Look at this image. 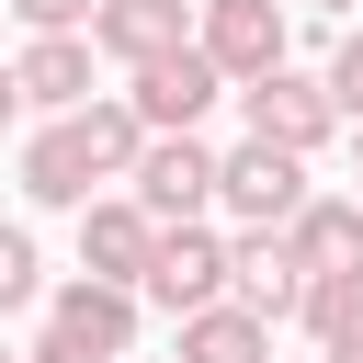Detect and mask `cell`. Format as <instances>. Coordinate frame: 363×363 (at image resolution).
Returning <instances> with one entry per match:
<instances>
[{
  "label": "cell",
  "mask_w": 363,
  "mask_h": 363,
  "mask_svg": "<svg viewBox=\"0 0 363 363\" xmlns=\"http://www.w3.org/2000/svg\"><path fill=\"white\" fill-rule=\"evenodd\" d=\"M284 238H295L306 284H318V272H363V204H352V193H318V204H306Z\"/></svg>",
  "instance_id": "obj_13"
},
{
  "label": "cell",
  "mask_w": 363,
  "mask_h": 363,
  "mask_svg": "<svg viewBox=\"0 0 363 363\" xmlns=\"http://www.w3.org/2000/svg\"><path fill=\"white\" fill-rule=\"evenodd\" d=\"M23 113H34V102H23V68H0V136H11Z\"/></svg>",
  "instance_id": "obj_20"
},
{
  "label": "cell",
  "mask_w": 363,
  "mask_h": 363,
  "mask_svg": "<svg viewBox=\"0 0 363 363\" xmlns=\"http://www.w3.org/2000/svg\"><path fill=\"white\" fill-rule=\"evenodd\" d=\"M136 306H147L136 284H91V272H68V284L45 295V318H57L68 340H91V352H113V363L136 352Z\"/></svg>",
  "instance_id": "obj_10"
},
{
  "label": "cell",
  "mask_w": 363,
  "mask_h": 363,
  "mask_svg": "<svg viewBox=\"0 0 363 363\" xmlns=\"http://www.w3.org/2000/svg\"><path fill=\"white\" fill-rule=\"evenodd\" d=\"M91 11H102V0H11L23 34H91Z\"/></svg>",
  "instance_id": "obj_17"
},
{
  "label": "cell",
  "mask_w": 363,
  "mask_h": 363,
  "mask_svg": "<svg viewBox=\"0 0 363 363\" xmlns=\"http://www.w3.org/2000/svg\"><path fill=\"white\" fill-rule=\"evenodd\" d=\"M329 91H340V113L363 125V23H352V34L329 45Z\"/></svg>",
  "instance_id": "obj_18"
},
{
  "label": "cell",
  "mask_w": 363,
  "mask_h": 363,
  "mask_svg": "<svg viewBox=\"0 0 363 363\" xmlns=\"http://www.w3.org/2000/svg\"><path fill=\"white\" fill-rule=\"evenodd\" d=\"M136 295L170 306V329L204 318V306H227V295H238V238H216V227H159V261H147Z\"/></svg>",
  "instance_id": "obj_1"
},
{
  "label": "cell",
  "mask_w": 363,
  "mask_h": 363,
  "mask_svg": "<svg viewBox=\"0 0 363 363\" xmlns=\"http://www.w3.org/2000/svg\"><path fill=\"white\" fill-rule=\"evenodd\" d=\"M216 182H227V159H216L204 136H147V159H136V182H125V193H136L159 227H204Z\"/></svg>",
  "instance_id": "obj_5"
},
{
  "label": "cell",
  "mask_w": 363,
  "mask_h": 363,
  "mask_svg": "<svg viewBox=\"0 0 363 363\" xmlns=\"http://www.w3.org/2000/svg\"><path fill=\"white\" fill-rule=\"evenodd\" d=\"M352 136H363V125H352Z\"/></svg>",
  "instance_id": "obj_24"
},
{
  "label": "cell",
  "mask_w": 363,
  "mask_h": 363,
  "mask_svg": "<svg viewBox=\"0 0 363 363\" xmlns=\"http://www.w3.org/2000/svg\"><path fill=\"white\" fill-rule=\"evenodd\" d=\"M216 204H227L238 227H295L318 193H306V159H295V147H272V136H238V147H227V182H216Z\"/></svg>",
  "instance_id": "obj_3"
},
{
  "label": "cell",
  "mask_w": 363,
  "mask_h": 363,
  "mask_svg": "<svg viewBox=\"0 0 363 363\" xmlns=\"http://www.w3.org/2000/svg\"><path fill=\"white\" fill-rule=\"evenodd\" d=\"M352 204H363V193H352Z\"/></svg>",
  "instance_id": "obj_25"
},
{
  "label": "cell",
  "mask_w": 363,
  "mask_h": 363,
  "mask_svg": "<svg viewBox=\"0 0 363 363\" xmlns=\"http://www.w3.org/2000/svg\"><path fill=\"white\" fill-rule=\"evenodd\" d=\"M238 306H261V318H295L306 306V261H295L284 227H238Z\"/></svg>",
  "instance_id": "obj_12"
},
{
  "label": "cell",
  "mask_w": 363,
  "mask_h": 363,
  "mask_svg": "<svg viewBox=\"0 0 363 363\" xmlns=\"http://www.w3.org/2000/svg\"><path fill=\"white\" fill-rule=\"evenodd\" d=\"M34 284H45L34 227H11V216H0V318H11V306H34Z\"/></svg>",
  "instance_id": "obj_16"
},
{
  "label": "cell",
  "mask_w": 363,
  "mask_h": 363,
  "mask_svg": "<svg viewBox=\"0 0 363 363\" xmlns=\"http://www.w3.org/2000/svg\"><path fill=\"white\" fill-rule=\"evenodd\" d=\"M306 11H352V0H306Z\"/></svg>",
  "instance_id": "obj_22"
},
{
  "label": "cell",
  "mask_w": 363,
  "mask_h": 363,
  "mask_svg": "<svg viewBox=\"0 0 363 363\" xmlns=\"http://www.w3.org/2000/svg\"><path fill=\"white\" fill-rule=\"evenodd\" d=\"M193 45L227 68V91H250V79H272V68H284V0H204Z\"/></svg>",
  "instance_id": "obj_7"
},
{
  "label": "cell",
  "mask_w": 363,
  "mask_h": 363,
  "mask_svg": "<svg viewBox=\"0 0 363 363\" xmlns=\"http://www.w3.org/2000/svg\"><path fill=\"white\" fill-rule=\"evenodd\" d=\"M23 193H34V204H68V216L102 193V159H91L79 113H57V125H34V136H23Z\"/></svg>",
  "instance_id": "obj_9"
},
{
  "label": "cell",
  "mask_w": 363,
  "mask_h": 363,
  "mask_svg": "<svg viewBox=\"0 0 363 363\" xmlns=\"http://www.w3.org/2000/svg\"><path fill=\"white\" fill-rule=\"evenodd\" d=\"M147 261H159V216L136 193H91L79 204V272L91 284H147Z\"/></svg>",
  "instance_id": "obj_6"
},
{
  "label": "cell",
  "mask_w": 363,
  "mask_h": 363,
  "mask_svg": "<svg viewBox=\"0 0 363 363\" xmlns=\"http://www.w3.org/2000/svg\"><path fill=\"white\" fill-rule=\"evenodd\" d=\"M182 363H272V318L261 306H204V318H182Z\"/></svg>",
  "instance_id": "obj_14"
},
{
  "label": "cell",
  "mask_w": 363,
  "mask_h": 363,
  "mask_svg": "<svg viewBox=\"0 0 363 363\" xmlns=\"http://www.w3.org/2000/svg\"><path fill=\"white\" fill-rule=\"evenodd\" d=\"M295 318H306V340H318V352H329V340H352V329H363V272H318Z\"/></svg>",
  "instance_id": "obj_15"
},
{
  "label": "cell",
  "mask_w": 363,
  "mask_h": 363,
  "mask_svg": "<svg viewBox=\"0 0 363 363\" xmlns=\"http://www.w3.org/2000/svg\"><path fill=\"white\" fill-rule=\"evenodd\" d=\"M318 363H363V329H352V340H329V352H318Z\"/></svg>",
  "instance_id": "obj_21"
},
{
  "label": "cell",
  "mask_w": 363,
  "mask_h": 363,
  "mask_svg": "<svg viewBox=\"0 0 363 363\" xmlns=\"http://www.w3.org/2000/svg\"><path fill=\"white\" fill-rule=\"evenodd\" d=\"M91 57H102L91 34H34V45L11 57V68H23V102H34V113H79V102H102Z\"/></svg>",
  "instance_id": "obj_11"
},
{
  "label": "cell",
  "mask_w": 363,
  "mask_h": 363,
  "mask_svg": "<svg viewBox=\"0 0 363 363\" xmlns=\"http://www.w3.org/2000/svg\"><path fill=\"white\" fill-rule=\"evenodd\" d=\"M193 23H204V11H182V0H102V11H91V45L136 79V68L182 57V45H193Z\"/></svg>",
  "instance_id": "obj_8"
},
{
  "label": "cell",
  "mask_w": 363,
  "mask_h": 363,
  "mask_svg": "<svg viewBox=\"0 0 363 363\" xmlns=\"http://www.w3.org/2000/svg\"><path fill=\"white\" fill-rule=\"evenodd\" d=\"M125 102L147 113V136H204V113H216V102H238V91H227V68H216L204 45H182V57L136 68V79H125Z\"/></svg>",
  "instance_id": "obj_4"
},
{
  "label": "cell",
  "mask_w": 363,
  "mask_h": 363,
  "mask_svg": "<svg viewBox=\"0 0 363 363\" xmlns=\"http://www.w3.org/2000/svg\"><path fill=\"white\" fill-rule=\"evenodd\" d=\"M0 363H34V352H0Z\"/></svg>",
  "instance_id": "obj_23"
},
{
  "label": "cell",
  "mask_w": 363,
  "mask_h": 363,
  "mask_svg": "<svg viewBox=\"0 0 363 363\" xmlns=\"http://www.w3.org/2000/svg\"><path fill=\"white\" fill-rule=\"evenodd\" d=\"M34 363H113V352H91V340H68V329L45 318V329H34Z\"/></svg>",
  "instance_id": "obj_19"
},
{
  "label": "cell",
  "mask_w": 363,
  "mask_h": 363,
  "mask_svg": "<svg viewBox=\"0 0 363 363\" xmlns=\"http://www.w3.org/2000/svg\"><path fill=\"white\" fill-rule=\"evenodd\" d=\"M238 113H250V136H272V147H295V159H318V147L352 125V113H340V91H329V68L306 79L295 57H284L272 79H250V91H238Z\"/></svg>",
  "instance_id": "obj_2"
}]
</instances>
